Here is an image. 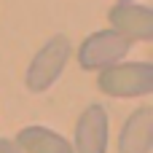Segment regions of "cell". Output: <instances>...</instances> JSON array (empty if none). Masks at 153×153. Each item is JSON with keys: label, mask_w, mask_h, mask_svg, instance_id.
Returning <instances> with one entry per match:
<instances>
[{"label": "cell", "mask_w": 153, "mask_h": 153, "mask_svg": "<svg viewBox=\"0 0 153 153\" xmlns=\"http://www.w3.org/2000/svg\"><path fill=\"white\" fill-rule=\"evenodd\" d=\"M70 56H73V46H70V38H67V35H54V38H48V40L38 48V54L32 56V62H30V67H27V73H24L27 89H30L32 94H40V91L51 89V86L59 81V75L65 73Z\"/></svg>", "instance_id": "1"}, {"label": "cell", "mask_w": 153, "mask_h": 153, "mask_svg": "<svg viewBox=\"0 0 153 153\" xmlns=\"http://www.w3.org/2000/svg\"><path fill=\"white\" fill-rule=\"evenodd\" d=\"M97 86L108 97H145L153 91L151 62H118L97 75Z\"/></svg>", "instance_id": "2"}, {"label": "cell", "mask_w": 153, "mask_h": 153, "mask_svg": "<svg viewBox=\"0 0 153 153\" xmlns=\"http://www.w3.org/2000/svg\"><path fill=\"white\" fill-rule=\"evenodd\" d=\"M132 43L126 38H121L113 30H100L91 32L81 48H78V65L83 70H105L110 65H118L126 54H129Z\"/></svg>", "instance_id": "3"}, {"label": "cell", "mask_w": 153, "mask_h": 153, "mask_svg": "<svg viewBox=\"0 0 153 153\" xmlns=\"http://www.w3.org/2000/svg\"><path fill=\"white\" fill-rule=\"evenodd\" d=\"M110 118L102 105H89L75 124V140L70 143L73 153H108Z\"/></svg>", "instance_id": "4"}, {"label": "cell", "mask_w": 153, "mask_h": 153, "mask_svg": "<svg viewBox=\"0 0 153 153\" xmlns=\"http://www.w3.org/2000/svg\"><path fill=\"white\" fill-rule=\"evenodd\" d=\"M110 30L121 38L132 40H153V11L137 3H116L108 11Z\"/></svg>", "instance_id": "5"}, {"label": "cell", "mask_w": 153, "mask_h": 153, "mask_svg": "<svg viewBox=\"0 0 153 153\" xmlns=\"http://www.w3.org/2000/svg\"><path fill=\"white\" fill-rule=\"evenodd\" d=\"M153 148V108H137L121 126L118 153H151Z\"/></svg>", "instance_id": "6"}, {"label": "cell", "mask_w": 153, "mask_h": 153, "mask_svg": "<svg viewBox=\"0 0 153 153\" xmlns=\"http://www.w3.org/2000/svg\"><path fill=\"white\" fill-rule=\"evenodd\" d=\"M22 153H73V145L67 137H62L59 132L48 129V126H24L19 129L16 140Z\"/></svg>", "instance_id": "7"}, {"label": "cell", "mask_w": 153, "mask_h": 153, "mask_svg": "<svg viewBox=\"0 0 153 153\" xmlns=\"http://www.w3.org/2000/svg\"><path fill=\"white\" fill-rule=\"evenodd\" d=\"M0 153H22V151H19V145H16L13 140H8V137H0Z\"/></svg>", "instance_id": "8"}, {"label": "cell", "mask_w": 153, "mask_h": 153, "mask_svg": "<svg viewBox=\"0 0 153 153\" xmlns=\"http://www.w3.org/2000/svg\"><path fill=\"white\" fill-rule=\"evenodd\" d=\"M118 3H134V0H118Z\"/></svg>", "instance_id": "9"}]
</instances>
